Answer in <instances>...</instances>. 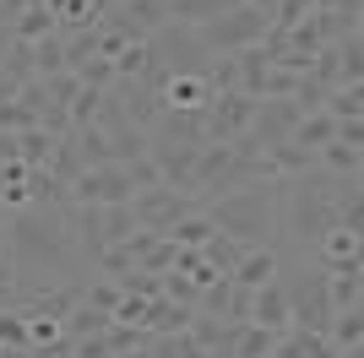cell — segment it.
Returning a JSON list of instances; mask_svg holds the SVG:
<instances>
[{
  "label": "cell",
  "instance_id": "cell-1",
  "mask_svg": "<svg viewBox=\"0 0 364 358\" xmlns=\"http://www.w3.org/2000/svg\"><path fill=\"white\" fill-rule=\"evenodd\" d=\"M6 255L16 261L28 293L82 288L87 277H76V266H92L65 223V207H49V201H28L6 217Z\"/></svg>",
  "mask_w": 364,
  "mask_h": 358
},
{
  "label": "cell",
  "instance_id": "cell-2",
  "mask_svg": "<svg viewBox=\"0 0 364 358\" xmlns=\"http://www.w3.org/2000/svg\"><path fill=\"white\" fill-rule=\"evenodd\" d=\"M207 223L218 234H228L245 250H272L277 239V185H240V190H223L213 201H201Z\"/></svg>",
  "mask_w": 364,
  "mask_h": 358
},
{
  "label": "cell",
  "instance_id": "cell-3",
  "mask_svg": "<svg viewBox=\"0 0 364 358\" xmlns=\"http://www.w3.org/2000/svg\"><path fill=\"white\" fill-rule=\"evenodd\" d=\"M267 28H272V16H267V11H256V6H234V11H223L218 22H207V28H196V33H201V49H207V55H240V49L261 44Z\"/></svg>",
  "mask_w": 364,
  "mask_h": 358
},
{
  "label": "cell",
  "instance_id": "cell-4",
  "mask_svg": "<svg viewBox=\"0 0 364 358\" xmlns=\"http://www.w3.org/2000/svg\"><path fill=\"white\" fill-rule=\"evenodd\" d=\"M131 212H136V223H141V228H152V234H164V239H168L180 217H191V212H201V207H196V195L174 190V185H147V190L131 195Z\"/></svg>",
  "mask_w": 364,
  "mask_h": 358
},
{
  "label": "cell",
  "instance_id": "cell-5",
  "mask_svg": "<svg viewBox=\"0 0 364 358\" xmlns=\"http://www.w3.org/2000/svg\"><path fill=\"white\" fill-rule=\"evenodd\" d=\"M98 22H104L109 33L131 38V44H141V38H152V33L168 22V0H114Z\"/></svg>",
  "mask_w": 364,
  "mask_h": 358
},
{
  "label": "cell",
  "instance_id": "cell-6",
  "mask_svg": "<svg viewBox=\"0 0 364 358\" xmlns=\"http://www.w3.org/2000/svg\"><path fill=\"white\" fill-rule=\"evenodd\" d=\"M250 114H256V98L218 92L213 104H207V141H234L240 131H250Z\"/></svg>",
  "mask_w": 364,
  "mask_h": 358
},
{
  "label": "cell",
  "instance_id": "cell-7",
  "mask_svg": "<svg viewBox=\"0 0 364 358\" xmlns=\"http://www.w3.org/2000/svg\"><path fill=\"white\" fill-rule=\"evenodd\" d=\"M294 125H299V104H294V98H256L250 136H256L261 147H277V141H289Z\"/></svg>",
  "mask_w": 364,
  "mask_h": 358
},
{
  "label": "cell",
  "instance_id": "cell-8",
  "mask_svg": "<svg viewBox=\"0 0 364 358\" xmlns=\"http://www.w3.org/2000/svg\"><path fill=\"white\" fill-rule=\"evenodd\" d=\"M196 141H147V158L158 163V174H164V185H174V190L191 195V174H196Z\"/></svg>",
  "mask_w": 364,
  "mask_h": 358
},
{
  "label": "cell",
  "instance_id": "cell-9",
  "mask_svg": "<svg viewBox=\"0 0 364 358\" xmlns=\"http://www.w3.org/2000/svg\"><path fill=\"white\" fill-rule=\"evenodd\" d=\"M250 320L256 326H267V331H283L294 326V315H289V288H283V277H272V283H261L256 293H250Z\"/></svg>",
  "mask_w": 364,
  "mask_h": 358
},
{
  "label": "cell",
  "instance_id": "cell-10",
  "mask_svg": "<svg viewBox=\"0 0 364 358\" xmlns=\"http://www.w3.org/2000/svg\"><path fill=\"white\" fill-rule=\"evenodd\" d=\"M114 98H120V109H125V119H131V125H136V131H152V119L164 114V98H158V92L152 87H141L136 76H125V82H114Z\"/></svg>",
  "mask_w": 364,
  "mask_h": 358
},
{
  "label": "cell",
  "instance_id": "cell-11",
  "mask_svg": "<svg viewBox=\"0 0 364 358\" xmlns=\"http://www.w3.org/2000/svg\"><path fill=\"white\" fill-rule=\"evenodd\" d=\"M191 304H174V298H147V315H141V331H147V337H164V331H185L191 326Z\"/></svg>",
  "mask_w": 364,
  "mask_h": 358
},
{
  "label": "cell",
  "instance_id": "cell-12",
  "mask_svg": "<svg viewBox=\"0 0 364 358\" xmlns=\"http://www.w3.org/2000/svg\"><path fill=\"white\" fill-rule=\"evenodd\" d=\"M316 168H326V174L337 179H364V147H348V141H326V147L316 152Z\"/></svg>",
  "mask_w": 364,
  "mask_h": 358
},
{
  "label": "cell",
  "instance_id": "cell-13",
  "mask_svg": "<svg viewBox=\"0 0 364 358\" xmlns=\"http://www.w3.org/2000/svg\"><path fill=\"white\" fill-rule=\"evenodd\" d=\"M277 271H283V261H277V250H245V255H240V266L228 271V277H234V283H240V288H250V293H256L261 283H272Z\"/></svg>",
  "mask_w": 364,
  "mask_h": 358
},
{
  "label": "cell",
  "instance_id": "cell-14",
  "mask_svg": "<svg viewBox=\"0 0 364 358\" xmlns=\"http://www.w3.org/2000/svg\"><path fill=\"white\" fill-rule=\"evenodd\" d=\"M245 0H168V22H185V28H207L223 11H234Z\"/></svg>",
  "mask_w": 364,
  "mask_h": 358
},
{
  "label": "cell",
  "instance_id": "cell-15",
  "mask_svg": "<svg viewBox=\"0 0 364 358\" xmlns=\"http://www.w3.org/2000/svg\"><path fill=\"white\" fill-rule=\"evenodd\" d=\"M337 87H364V33L337 38Z\"/></svg>",
  "mask_w": 364,
  "mask_h": 358
},
{
  "label": "cell",
  "instance_id": "cell-16",
  "mask_svg": "<svg viewBox=\"0 0 364 358\" xmlns=\"http://www.w3.org/2000/svg\"><path fill=\"white\" fill-rule=\"evenodd\" d=\"M240 92L245 98H261V87H267V71H272V55L261 44H250V49H240Z\"/></svg>",
  "mask_w": 364,
  "mask_h": 358
},
{
  "label": "cell",
  "instance_id": "cell-17",
  "mask_svg": "<svg viewBox=\"0 0 364 358\" xmlns=\"http://www.w3.org/2000/svg\"><path fill=\"white\" fill-rule=\"evenodd\" d=\"M213 104V87L201 76H174L164 87V109H207Z\"/></svg>",
  "mask_w": 364,
  "mask_h": 358
},
{
  "label": "cell",
  "instance_id": "cell-18",
  "mask_svg": "<svg viewBox=\"0 0 364 358\" xmlns=\"http://www.w3.org/2000/svg\"><path fill=\"white\" fill-rule=\"evenodd\" d=\"M136 212H131V201H114V207H104L98 212V234H104V250L109 244H125V239L136 234Z\"/></svg>",
  "mask_w": 364,
  "mask_h": 358
},
{
  "label": "cell",
  "instance_id": "cell-19",
  "mask_svg": "<svg viewBox=\"0 0 364 358\" xmlns=\"http://www.w3.org/2000/svg\"><path fill=\"white\" fill-rule=\"evenodd\" d=\"M337 136V119L326 114V109H316V114H299V125H294V136L289 141H299L304 152H321L326 141Z\"/></svg>",
  "mask_w": 364,
  "mask_h": 358
},
{
  "label": "cell",
  "instance_id": "cell-20",
  "mask_svg": "<svg viewBox=\"0 0 364 358\" xmlns=\"http://www.w3.org/2000/svg\"><path fill=\"white\" fill-rule=\"evenodd\" d=\"M11 33L22 38V44H38V38H49V33H60V22H55V11H49L44 0H33L28 11L11 22Z\"/></svg>",
  "mask_w": 364,
  "mask_h": 358
},
{
  "label": "cell",
  "instance_id": "cell-21",
  "mask_svg": "<svg viewBox=\"0 0 364 358\" xmlns=\"http://www.w3.org/2000/svg\"><path fill=\"white\" fill-rule=\"evenodd\" d=\"M267 163L277 168V179H294L316 168V152H304L299 141H277V147H267Z\"/></svg>",
  "mask_w": 364,
  "mask_h": 358
},
{
  "label": "cell",
  "instance_id": "cell-22",
  "mask_svg": "<svg viewBox=\"0 0 364 358\" xmlns=\"http://www.w3.org/2000/svg\"><path fill=\"white\" fill-rule=\"evenodd\" d=\"M240 255H245V244H234L228 234H213L201 244V266H213V277H228V271L240 266Z\"/></svg>",
  "mask_w": 364,
  "mask_h": 358
},
{
  "label": "cell",
  "instance_id": "cell-23",
  "mask_svg": "<svg viewBox=\"0 0 364 358\" xmlns=\"http://www.w3.org/2000/svg\"><path fill=\"white\" fill-rule=\"evenodd\" d=\"M49 152H55V136L49 131H38V125H33V131H16V163L22 168H44Z\"/></svg>",
  "mask_w": 364,
  "mask_h": 358
},
{
  "label": "cell",
  "instance_id": "cell-24",
  "mask_svg": "<svg viewBox=\"0 0 364 358\" xmlns=\"http://www.w3.org/2000/svg\"><path fill=\"white\" fill-rule=\"evenodd\" d=\"M109 326H114L109 310H92V304H76V310L65 315V337H71V342H82V337H104Z\"/></svg>",
  "mask_w": 364,
  "mask_h": 358
},
{
  "label": "cell",
  "instance_id": "cell-25",
  "mask_svg": "<svg viewBox=\"0 0 364 358\" xmlns=\"http://www.w3.org/2000/svg\"><path fill=\"white\" fill-rule=\"evenodd\" d=\"M147 353H152V358H207L191 331H164V337H147Z\"/></svg>",
  "mask_w": 364,
  "mask_h": 358
},
{
  "label": "cell",
  "instance_id": "cell-26",
  "mask_svg": "<svg viewBox=\"0 0 364 358\" xmlns=\"http://www.w3.org/2000/svg\"><path fill=\"white\" fill-rule=\"evenodd\" d=\"M104 136H109V158H114V163H131V158H141V152H147V131H136L131 119H125V125H114V131H104Z\"/></svg>",
  "mask_w": 364,
  "mask_h": 358
},
{
  "label": "cell",
  "instance_id": "cell-27",
  "mask_svg": "<svg viewBox=\"0 0 364 358\" xmlns=\"http://www.w3.org/2000/svg\"><path fill=\"white\" fill-rule=\"evenodd\" d=\"M326 337H332L337 353H343V347H364V310H337Z\"/></svg>",
  "mask_w": 364,
  "mask_h": 358
},
{
  "label": "cell",
  "instance_id": "cell-28",
  "mask_svg": "<svg viewBox=\"0 0 364 358\" xmlns=\"http://www.w3.org/2000/svg\"><path fill=\"white\" fill-rule=\"evenodd\" d=\"M272 342H277V331L256 326V320H245L240 337H234V358H272Z\"/></svg>",
  "mask_w": 364,
  "mask_h": 358
},
{
  "label": "cell",
  "instance_id": "cell-29",
  "mask_svg": "<svg viewBox=\"0 0 364 358\" xmlns=\"http://www.w3.org/2000/svg\"><path fill=\"white\" fill-rule=\"evenodd\" d=\"M218 228L207 223V212H191V217H180V223H174V244H180V250H201V244H207V239H213Z\"/></svg>",
  "mask_w": 364,
  "mask_h": 358
},
{
  "label": "cell",
  "instance_id": "cell-30",
  "mask_svg": "<svg viewBox=\"0 0 364 358\" xmlns=\"http://www.w3.org/2000/svg\"><path fill=\"white\" fill-rule=\"evenodd\" d=\"M33 65H38V76H60L65 71V33L38 38V44H33Z\"/></svg>",
  "mask_w": 364,
  "mask_h": 358
},
{
  "label": "cell",
  "instance_id": "cell-31",
  "mask_svg": "<svg viewBox=\"0 0 364 358\" xmlns=\"http://www.w3.org/2000/svg\"><path fill=\"white\" fill-rule=\"evenodd\" d=\"M76 82H82V87H92V92H109L114 82H120V71H114V60L92 55V60H82V65H76Z\"/></svg>",
  "mask_w": 364,
  "mask_h": 358
},
{
  "label": "cell",
  "instance_id": "cell-32",
  "mask_svg": "<svg viewBox=\"0 0 364 358\" xmlns=\"http://www.w3.org/2000/svg\"><path fill=\"white\" fill-rule=\"evenodd\" d=\"M321 109H326L332 119H359L364 114V87H332Z\"/></svg>",
  "mask_w": 364,
  "mask_h": 358
},
{
  "label": "cell",
  "instance_id": "cell-33",
  "mask_svg": "<svg viewBox=\"0 0 364 358\" xmlns=\"http://www.w3.org/2000/svg\"><path fill=\"white\" fill-rule=\"evenodd\" d=\"M0 71L11 76L16 87H22V82H33V76H38V65H33V44H22V38H16V44L6 49V60H0Z\"/></svg>",
  "mask_w": 364,
  "mask_h": 358
},
{
  "label": "cell",
  "instance_id": "cell-34",
  "mask_svg": "<svg viewBox=\"0 0 364 358\" xmlns=\"http://www.w3.org/2000/svg\"><path fill=\"white\" fill-rule=\"evenodd\" d=\"M82 304H92V310H109V315H114V304H120V283H109V277H98V271H92L87 283H82Z\"/></svg>",
  "mask_w": 364,
  "mask_h": 358
},
{
  "label": "cell",
  "instance_id": "cell-35",
  "mask_svg": "<svg viewBox=\"0 0 364 358\" xmlns=\"http://www.w3.org/2000/svg\"><path fill=\"white\" fill-rule=\"evenodd\" d=\"M104 342H109L114 358H125V353H136V347H147V331H141V326H109Z\"/></svg>",
  "mask_w": 364,
  "mask_h": 358
},
{
  "label": "cell",
  "instance_id": "cell-36",
  "mask_svg": "<svg viewBox=\"0 0 364 358\" xmlns=\"http://www.w3.org/2000/svg\"><path fill=\"white\" fill-rule=\"evenodd\" d=\"M120 293H136V298H158L164 293V277H158V271H141V266H131L120 277Z\"/></svg>",
  "mask_w": 364,
  "mask_h": 358
},
{
  "label": "cell",
  "instance_id": "cell-37",
  "mask_svg": "<svg viewBox=\"0 0 364 358\" xmlns=\"http://www.w3.org/2000/svg\"><path fill=\"white\" fill-rule=\"evenodd\" d=\"M164 298H174V304H191V310H196L201 283H196V277H185V271H164Z\"/></svg>",
  "mask_w": 364,
  "mask_h": 358
},
{
  "label": "cell",
  "instance_id": "cell-38",
  "mask_svg": "<svg viewBox=\"0 0 364 358\" xmlns=\"http://www.w3.org/2000/svg\"><path fill=\"white\" fill-rule=\"evenodd\" d=\"M174 255H180V244H174V239H158V244L141 255L136 266H141V271H158V277H164V271H174Z\"/></svg>",
  "mask_w": 364,
  "mask_h": 358
},
{
  "label": "cell",
  "instance_id": "cell-39",
  "mask_svg": "<svg viewBox=\"0 0 364 358\" xmlns=\"http://www.w3.org/2000/svg\"><path fill=\"white\" fill-rule=\"evenodd\" d=\"M44 87H49V104L71 109V98L82 92V82H76V71H60V76H44Z\"/></svg>",
  "mask_w": 364,
  "mask_h": 358
},
{
  "label": "cell",
  "instance_id": "cell-40",
  "mask_svg": "<svg viewBox=\"0 0 364 358\" xmlns=\"http://www.w3.org/2000/svg\"><path fill=\"white\" fill-rule=\"evenodd\" d=\"M125 174H131V185H136V190H147V185H164V174H158V163H152L147 152H141V158H131V163H125Z\"/></svg>",
  "mask_w": 364,
  "mask_h": 358
},
{
  "label": "cell",
  "instance_id": "cell-41",
  "mask_svg": "<svg viewBox=\"0 0 364 358\" xmlns=\"http://www.w3.org/2000/svg\"><path fill=\"white\" fill-rule=\"evenodd\" d=\"M98 98H104V92H92V87H82L71 98V131L76 125H92V114H98Z\"/></svg>",
  "mask_w": 364,
  "mask_h": 358
},
{
  "label": "cell",
  "instance_id": "cell-42",
  "mask_svg": "<svg viewBox=\"0 0 364 358\" xmlns=\"http://www.w3.org/2000/svg\"><path fill=\"white\" fill-rule=\"evenodd\" d=\"M158 239H164V234H152V228H136V234L125 239V250H131V255H136V261H141V255H147L152 244H158Z\"/></svg>",
  "mask_w": 364,
  "mask_h": 358
},
{
  "label": "cell",
  "instance_id": "cell-43",
  "mask_svg": "<svg viewBox=\"0 0 364 358\" xmlns=\"http://www.w3.org/2000/svg\"><path fill=\"white\" fill-rule=\"evenodd\" d=\"M337 141H348V147H364V119H337Z\"/></svg>",
  "mask_w": 364,
  "mask_h": 358
},
{
  "label": "cell",
  "instance_id": "cell-44",
  "mask_svg": "<svg viewBox=\"0 0 364 358\" xmlns=\"http://www.w3.org/2000/svg\"><path fill=\"white\" fill-rule=\"evenodd\" d=\"M0 104H16V82L6 71H0Z\"/></svg>",
  "mask_w": 364,
  "mask_h": 358
},
{
  "label": "cell",
  "instance_id": "cell-45",
  "mask_svg": "<svg viewBox=\"0 0 364 358\" xmlns=\"http://www.w3.org/2000/svg\"><path fill=\"white\" fill-rule=\"evenodd\" d=\"M0 6H6V11H11V22H16V16H22V11L33 6V0H0Z\"/></svg>",
  "mask_w": 364,
  "mask_h": 358
},
{
  "label": "cell",
  "instance_id": "cell-46",
  "mask_svg": "<svg viewBox=\"0 0 364 358\" xmlns=\"http://www.w3.org/2000/svg\"><path fill=\"white\" fill-rule=\"evenodd\" d=\"M11 44H16V33H11V28H0V60H6V49H11Z\"/></svg>",
  "mask_w": 364,
  "mask_h": 358
},
{
  "label": "cell",
  "instance_id": "cell-47",
  "mask_svg": "<svg viewBox=\"0 0 364 358\" xmlns=\"http://www.w3.org/2000/svg\"><path fill=\"white\" fill-rule=\"evenodd\" d=\"M6 217H11V212H6V207H0V239H6Z\"/></svg>",
  "mask_w": 364,
  "mask_h": 358
},
{
  "label": "cell",
  "instance_id": "cell-48",
  "mask_svg": "<svg viewBox=\"0 0 364 358\" xmlns=\"http://www.w3.org/2000/svg\"><path fill=\"white\" fill-rule=\"evenodd\" d=\"M125 358H152V353H147V347H136V353H125Z\"/></svg>",
  "mask_w": 364,
  "mask_h": 358
}]
</instances>
